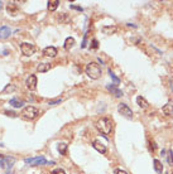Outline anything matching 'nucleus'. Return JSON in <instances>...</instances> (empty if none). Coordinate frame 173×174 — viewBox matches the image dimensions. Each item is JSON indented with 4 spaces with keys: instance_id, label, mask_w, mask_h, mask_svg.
<instances>
[{
    "instance_id": "nucleus-1",
    "label": "nucleus",
    "mask_w": 173,
    "mask_h": 174,
    "mask_svg": "<svg viewBox=\"0 0 173 174\" xmlns=\"http://www.w3.org/2000/svg\"><path fill=\"white\" fill-rule=\"evenodd\" d=\"M96 129L104 135H109L113 130V121L107 117H103L96 122Z\"/></svg>"
},
{
    "instance_id": "nucleus-2",
    "label": "nucleus",
    "mask_w": 173,
    "mask_h": 174,
    "mask_svg": "<svg viewBox=\"0 0 173 174\" xmlns=\"http://www.w3.org/2000/svg\"><path fill=\"white\" fill-rule=\"evenodd\" d=\"M86 73L91 80H97L101 76V67L96 62H91L86 66Z\"/></svg>"
},
{
    "instance_id": "nucleus-3",
    "label": "nucleus",
    "mask_w": 173,
    "mask_h": 174,
    "mask_svg": "<svg viewBox=\"0 0 173 174\" xmlns=\"http://www.w3.org/2000/svg\"><path fill=\"white\" fill-rule=\"evenodd\" d=\"M38 115H39V110L34 106H27L23 109V111H21V116L27 120H33Z\"/></svg>"
},
{
    "instance_id": "nucleus-4",
    "label": "nucleus",
    "mask_w": 173,
    "mask_h": 174,
    "mask_svg": "<svg viewBox=\"0 0 173 174\" xmlns=\"http://www.w3.org/2000/svg\"><path fill=\"white\" fill-rule=\"evenodd\" d=\"M14 164H15V158H13V157L3 155V158L0 159V168L4 170H10V168Z\"/></svg>"
},
{
    "instance_id": "nucleus-5",
    "label": "nucleus",
    "mask_w": 173,
    "mask_h": 174,
    "mask_svg": "<svg viewBox=\"0 0 173 174\" xmlns=\"http://www.w3.org/2000/svg\"><path fill=\"white\" fill-rule=\"evenodd\" d=\"M25 163L27 164H31V165H46V164H54L53 162H47L43 157H35V158H27L25 159Z\"/></svg>"
},
{
    "instance_id": "nucleus-6",
    "label": "nucleus",
    "mask_w": 173,
    "mask_h": 174,
    "mask_svg": "<svg viewBox=\"0 0 173 174\" xmlns=\"http://www.w3.org/2000/svg\"><path fill=\"white\" fill-rule=\"evenodd\" d=\"M118 111H119V112H120L122 116H125L126 119H132V117H133V111H132V109L129 107L128 105H125V103H119Z\"/></svg>"
},
{
    "instance_id": "nucleus-7",
    "label": "nucleus",
    "mask_w": 173,
    "mask_h": 174,
    "mask_svg": "<svg viewBox=\"0 0 173 174\" xmlns=\"http://www.w3.org/2000/svg\"><path fill=\"white\" fill-rule=\"evenodd\" d=\"M20 51L24 55H27V57H31V55L35 52V47L31 43H21L20 44Z\"/></svg>"
},
{
    "instance_id": "nucleus-8",
    "label": "nucleus",
    "mask_w": 173,
    "mask_h": 174,
    "mask_svg": "<svg viewBox=\"0 0 173 174\" xmlns=\"http://www.w3.org/2000/svg\"><path fill=\"white\" fill-rule=\"evenodd\" d=\"M27 87L31 90V91H34L35 88H37V77H35L34 74H31L29 77L27 78V82H25Z\"/></svg>"
},
{
    "instance_id": "nucleus-9",
    "label": "nucleus",
    "mask_w": 173,
    "mask_h": 174,
    "mask_svg": "<svg viewBox=\"0 0 173 174\" xmlns=\"http://www.w3.org/2000/svg\"><path fill=\"white\" fill-rule=\"evenodd\" d=\"M92 147L95 148L99 153H101V154H105L106 150H107L105 145H104L101 141H99V140H95V141H93V143H92Z\"/></svg>"
},
{
    "instance_id": "nucleus-10",
    "label": "nucleus",
    "mask_w": 173,
    "mask_h": 174,
    "mask_svg": "<svg viewBox=\"0 0 173 174\" xmlns=\"http://www.w3.org/2000/svg\"><path fill=\"white\" fill-rule=\"evenodd\" d=\"M43 54L46 55V57H56L57 55V49L54 47H46L44 49H43Z\"/></svg>"
},
{
    "instance_id": "nucleus-11",
    "label": "nucleus",
    "mask_w": 173,
    "mask_h": 174,
    "mask_svg": "<svg viewBox=\"0 0 173 174\" xmlns=\"http://www.w3.org/2000/svg\"><path fill=\"white\" fill-rule=\"evenodd\" d=\"M10 34H11V30H10L9 27H2V28H0V38H2V39L9 38Z\"/></svg>"
},
{
    "instance_id": "nucleus-12",
    "label": "nucleus",
    "mask_w": 173,
    "mask_h": 174,
    "mask_svg": "<svg viewBox=\"0 0 173 174\" xmlns=\"http://www.w3.org/2000/svg\"><path fill=\"white\" fill-rule=\"evenodd\" d=\"M101 30H103L104 34H114V33L118 32V27H115V25H105V27H103Z\"/></svg>"
},
{
    "instance_id": "nucleus-13",
    "label": "nucleus",
    "mask_w": 173,
    "mask_h": 174,
    "mask_svg": "<svg viewBox=\"0 0 173 174\" xmlns=\"http://www.w3.org/2000/svg\"><path fill=\"white\" fill-rule=\"evenodd\" d=\"M163 114L167 115V116H171L173 114V102H168L167 105H164L163 107Z\"/></svg>"
},
{
    "instance_id": "nucleus-14",
    "label": "nucleus",
    "mask_w": 173,
    "mask_h": 174,
    "mask_svg": "<svg viewBox=\"0 0 173 174\" xmlns=\"http://www.w3.org/2000/svg\"><path fill=\"white\" fill-rule=\"evenodd\" d=\"M48 5V10L49 11H54L57 8H58V4H60V2H58V0H49V2L47 3Z\"/></svg>"
},
{
    "instance_id": "nucleus-15",
    "label": "nucleus",
    "mask_w": 173,
    "mask_h": 174,
    "mask_svg": "<svg viewBox=\"0 0 173 174\" xmlns=\"http://www.w3.org/2000/svg\"><path fill=\"white\" fill-rule=\"evenodd\" d=\"M6 10H8V13H10L11 15H15V14L18 13V6L14 3H9L8 6H6Z\"/></svg>"
},
{
    "instance_id": "nucleus-16",
    "label": "nucleus",
    "mask_w": 173,
    "mask_h": 174,
    "mask_svg": "<svg viewBox=\"0 0 173 174\" xmlns=\"http://www.w3.org/2000/svg\"><path fill=\"white\" fill-rule=\"evenodd\" d=\"M136 103L142 107V109H147L148 107V102H147V100L144 99V97H142V96H138L136 97Z\"/></svg>"
},
{
    "instance_id": "nucleus-17",
    "label": "nucleus",
    "mask_w": 173,
    "mask_h": 174,
    "mask_svg": "<svg viewBox=\"0 0 173 174\" xmlns=\"http://www.w3.org/2000/svg\"><path fill=\"white\" fill-rule=\"evenodd\" d=\"M51 69V65L49 63H41L38 67H37V71L38 72H47Z\"/></svg>"
},
{
    "instance_id": "nucleus-18",
    "label": "nucleus",
    "mask_w": 173,
    "mask_h": 174,
    "mask_svg": "<svg viewBox=\"0 0 173 174\" xmlns=\"http://www.w3.org/2000/svg\"><path fill=\"white\" fill-rule=\"evenodd\" d=\"M153 164H154V170L157 172V173H162L163 172V165H162V163L158 160V159H154V162H153Z\"/></svg>"
},
{
    "instance_id": "nucleus-19",
    "label": "nucleus",
    "mask_w": 173,
    "mask_h": 174,
    "mask_svg": "<svg viewBox=\"0 0 173 174\" xmlns=\"http://www.w3.org/2000/svg\"><path fill=\"white\" fill-rule=\"evenodd\" d=\"M107 90H109V91H111L116 97H121V96H122V92L120 91L119 88L115 87V86H110V85H109V86H107Z\"/></svg>"
},
{
    "instance_id": "nucleus-20",
    "label": "nucleus",
    "mask_w": 173,
    "mask_h": 174,
    "mask_svg": "<svg viewBox=\"0 0 173 174\" xmlns=\"http://www.w3.org/2000/svg\"><path fill=\"white\" fill-rule=\"evenodd\" d=\"M75 44V39L72 38V37H68L67 39H66V42H64V49H71V47Z\"/></svg>"
},
{
    "instance_id": "nucleus-21",
    "label": "nucleus",
    "mask_w": 173,
    "mask_h": 174,
    "mask_svg": "<svg viewBox=\"0 0 173 174\" xmlns=\"http://www.w3.org/2000/svg\"><path fill=\"white\" fill-rule=\"evenodd\" d=\"M10 105H11L13 107L19 109V107H21V106L24 105V102H23V101H19V100H17V99H13V100H10Z\"/></svg>"
},
{
    "instance_id": "nucleus-22",
    "label": "nucleus",
    "mask_w": 173,
    "mask_h": 174,
    "mask_svg": "<svg viewBox=\"0 0 173 174\" xmlns=\"http://www.w3.org/2000/svg\"><path fill=\"white\" fill-rule=\"evenodd\" d=\"M58 151L61 153L62 155H66L67 154V145L66 144H58Z\"/></svg>"
},
{
    "instance_id": "nucleus-23",
    "label": "nucleus",
    "mask_w": 173,
    "mask_h": 174,
    "mask_svg": "<svg viewBox=\"0 0 173 174\" xmlns=\"http://www.w3.org/2000/svg\"><path fill=\"white\" fill-rule=\"evenodd\" d=\"M109 74H110V77L113 78V81L115 82V86H118L119 83H120V80H119V78L116 77V76H115V74H114V73L111 72V69H109Z\"/></svg>"
},
{
    "instance_id": "nucleus-24",
    "label": "nucleus",
    "mask_w": 173,
    "mask_h": 174,
    "mask_svg": "<svg viewBox=\"0 0 173 174\" xmlns=\"http://www.w3.org/2000/svg\"><path fill=\"white\" fill-rule=\"evenodd\" d=\"M167 160H168V164H169L171 166H173V151H172V150H169V151H168Z\"/></svg>"
},
{
    "instance_id": "nucleus-25",
    "label": "nucleus",
    "mask_w": 173,
    "mask_h": 174,
    "mask_svg": "<svg viewBox=\"0 0 173 174\" xmlns=\"http://www.w3.org/2000/svg\"><path fill=\"white\" fill-rule=\"evenodd\" d=\"M61 101H62V99H56V100L49 101V102H48V105H52V106H53V105H57V103H60Z\"/></svg>"
},
{
    "instance_id": "nucleus-26",
    "label": "nucleus",
    "mask_w": 173,
    "mask_h": 174,
    "mask_svg": "<svg viewBox=\"0 0 173 174\" xmlns=\"http://www.w3.org/2000/svg\"><path fill=\"white\" fill-rule=\"evenodd\" d=\"M51 174H66V173H64V170L63 169H61V168H57V169H54Z\"/></svg>"
},
{
    "instance_id": "nucleus-27",
    "label": "nucleus",
    "mask_w": 173,
    "mask_h": 174,
    "mask_svg": "<svg viewBox=\"0 0 173 174\" xmlns=\"http://www.w3.org/2000/svg\"><path fill=\"white\" fill-rule=\"evenodd\" d=\"M149 144H150V145H149V149H150V151H152V153H153V151L155 150V148H157V145H155V144L153 143V141H152V143H150V141H149Z\"/></svg>"
},
{
    "instance_id": "nucleus-28",
    "label": "nucleus",
    "mask_w": 173,
    "mask_h": 174,
    "mask_svg": "<svg viewBox=\"0 0 173 174\" xmlns=\"http://www.w3.org/2000/svg\"><path fill=\"white\" fill-rule=\"evenodd\" d=\"M91 47L93 48V49H96V48L99 47V42H97L96 39H93V40H92V46H91Z\"/></svg>"
},
{
    "instance_id": "nucleus-29",
    "label": "nucleus",
    "mask_w": 173,
    "mask_h": 174,
    "mask_svg": "<svg viewBox=\"0 0 173 174\" xmlns=\"http://www.w3.org/2000/svg\"><path fill=\"white\" fill-rule=\"evenodd\" d=\"M14 90H15V87H14V86H8V87H6V88L4 90V92H9V91H14Z\"/></svg>"
},
{
    "instance_id": "nucleus-30",
    "label": "nucleus",
    "mask_w": 173,
    "mask_h": 174,
    "mask_svg": "<svg viewBox=\"0 0 173 174\" xmlns=\"http://www.w3.org/2000/svg\"><path fill=\"white\" fill-rule=\"evenodd\" d=\"M5 114L8 115V116H11V117H15V116H17V114L13 112V111H5Z\"/></svg>"
},
{
    "instance_id": "nucleus-31",
    "label": "nucleus",
    "mask_w": 173,
    "mask_h": 174,
    "mask_svg": "<svg viewBox=\"0 0 173 174\" xmlns=\"http://www.w3.org/2000/svg\"><path fill=\"white\" fill-rule=\"evenodd\" d=\"M115 174H128V173H126L125 170H122V169H116Z\"/></svg>"
},
{
    "instance_id": "nucleus-32",
    "label": "nucleus",
    "mask_w": 173,
    "mask_h": 174,
    "mask_svg": "<svg viewBox=\"0 0 173 174\" xmlns=\"http://www.w3.org/2000/svg\"><path fill=\"white\" fill-rule=\"evenodd\" d=\"M5 174H15V173H13V172H9V173H5Z\"/></svg>"
},
{
    "instance_id": "nucleus-33",
    "label": "nucleus",
    "mask_w": 173,
    "mask_h": 174,
    "mask_svg": "<svg viewBox=\"0 0 173 174\" xmlns=\"http://www.w3.org/2000/svg\"><path fill=\"white\" fill-rule=\"evenodd\" d=\"M0 8H2V3H0Z\"/></svg>"
},
{
    "instance_id": "nucleus-34",
    "label": "nucleus",
    "mask_w": 173,
    "mask_h": 174,
    "mask_svg": "<svg viewBox=\"0 0 173 174\" xmlns=\"http://www.w3.org/2000/svg\"><path fill=\"white\" fill-rule=\"evenodd\" d=\"M172 174H173V173H172Z\"/></svg>"
}]
</instances>
